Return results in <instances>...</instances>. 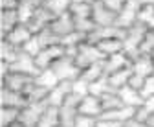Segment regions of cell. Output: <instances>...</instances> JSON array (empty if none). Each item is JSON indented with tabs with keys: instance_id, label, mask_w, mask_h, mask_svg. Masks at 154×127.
<instances>
[{
	"instance_id": "6da1fadb",
	"label": "cell",
	"mask_w": 154,
	"mask_h": 127,
	"mask_svg": "<svg viewBox=\"0 0 154 127\" xmlns=\"http://www.w3.org/2000/svg\"><path fill=\"white\" fill-rule=\"evenodd\" d=\"M147 26H143L141 22H136L132 28L125 30V37H123V52L130 59H136L140 56V46L145 39V33H147Z\"/></svg>"
},
{
	"instance_id": "7a4b0ae2",
	"label": "cell",
	"mask_w": 154,
	"mask_h": 127,
	"mask_svg": "<svg viewBox=\"0 0 154 127\" xmlns=\"http://www.w3.org/2000/svg\"><path fill=\"white\" fill-rule=\"evenodd\" d=\"M130 70H132V76H130V83L128 85L136 87V88H141V85L145 83V79L154 74L152 57L150 56H138L136 59H132Z\"/></svg>"
},
{
	"instance_id": "3957f363",
	"label": "cell",
	"mask_w": 154,
	"mask_h": 127,
	"mask_svg": "<svg viewBox=\"0 0 154 127\" xmlns=\"http://www.w3.org/2000/svg\"><path fill=\"white\" fill-rule=\"evenodd\" d=\"M72 57L75 59L77 66H79L81 70L86 68V66H90V65H94V63H99V61L105 59L103 52L97 48V44H94L90 41H85L83 44L77 46L75 48V53H73Z\"/></svg>"
},
{
	"instance_id": "277c9868",
	"label": "cell",
	"mask_w": 154,
	"mask_h": 127,
	"mask_svg": "<svg viewBox=\"0 0 154 127\" xmlns=\"http://www.w3.org/2000/svg\"><path fill=\"white\" fill-rule=\"evenodd\" d=\"M140 8H141V2L140 0H128V2L125 4V8L118 13V17H116V24L121 30H128L132 28L134 24L138 22V13H140Z\"/></svg>"
},
{
	"instance_id": "5b68a950",
	"label": "cell",
	"mask_w": 154,
	"mask_h": 127,
	"mask_svg": "<svg viewBox=\"0 0 154 127\" xmlns=\"http://www.w3.org/2000/svg\"><path fill=\"white\" fill-rule=\"evenodd\" d=\"M50 105L44 101H31L28 103L24 109H20V116H18V120H20L26 127H35L38 123V120L42 118V114L46 113V109Z\"/></svg>"
},
{
	"instance_id": "8992f818",
	"label": "cell",
	"mask_w": 154,
	"mask_h": 127,
	"mask_svg": "<svg viewBox=\"0 0 154 127\" xmlns=\"http://www.w3.org/2000/svg\"><path fill=\"white\" fill-rule=\"evenodd\" d=\"M51 68L55 70V74L59 76L61 81H73L81 76V68L77 66L75 59L70 57V56H63Z\"/></svg>"
},
{
	"instance_id": "52a82bcc",
	"label": "cell",
	"mask_w": 154,
	"mask_h": 127,
	"mask_svg": "<svg viewBox=\"0 0 154 127\" xmlns=\"http://www.w3.org/2000/svg\"><path fill=\"white\" fill-rule=\"evenodd\" d=\"M35 83L33 76H26V74H18V72H9L8 76L0 78V87H6L15 92H26V90Z\"/></svg>"
},
{
	"instance_id": "ba28073f",
	"label": "cell",
	"mask_w": 154,
	"mask_h": 127,
	"mask_svg": "<svg viewBox=\"0 0 154 127\" xmlns=\"http://www.w3.org/2000/svg\"><path fill=\"white\" fill-rule=\"evenodd\" d=\"M83 98L75 96V94H70L66 98V101L59 107V116H61V125H66V127H73V122L75 118L79 116V103H81Z\"/></svg>"
},
{
	"instance_id": "9c48e42d",
	"label": "cell",
	"mask_w": 154,
	"mask_h": 127,
	"mask_svg": "<svg viewBox=\"0 0 154 127\" xmlns=\"http://www.w3.org/2000/svg\"><path fill=\"white\" fill-rule=\"evenodd\" d=\"M63 56H66L64 46L63 44H53V46H48V48L41 50V53L35 57V61H37V66L42 70V68H51Z\"/></svg>"
},
{
	"instance_id": "30bf717a",
	"label": "cell",
	"mask_w": 154,
	"mask_h": 127,
	"mask_svg": "<svg viewBox=\"0 0 154 127\" xmlns=\"http://www.w3.org/2000/svg\"><path fill=\"white\" fill-rule=\"evenodd\" d=\"M11 72H18V74H26V76H37L41 68L37 66V61L35 57L28 56V53L20 52V56H18L13 63H11Z\"/></svg>"
},
{
	"instance_id": "8fae6325",
	"label": "cell",
	"mask_w": 154,
	"mask_h": 127,
	"mask_svg": "<svg viewBox=\"0 0 154 127\" xmlns=\"http://www.w3.org/2000/svg\"><path fill=\"white\" fill-rule=\"evenodd\" d=\"M125 37V30L118 26H95V30L88 35V41L97 44L106 39H123Z\"/></svg>"
},
{
	"instance_id": "7c38bea8",
	"label": "cell",
	"mask_w": 154,
	"mask_h": 127,
	"mask_svg": "<svg viewBox=\"0 0 154 127\" xmlns=\"http://www.w3.org/2000/svg\"><path fill=\"white\" fill-rule=\"evenodd\" d=\"M72 94V81H61L57 87H53L50 92H48V96H46V103L50 105V107H57L59 109L64 101H66V98Z\"/></svg>"
},
{
	"instance_id": "4fadbf2b",
	"label": "cell",
	"mask_w": 154,
	"mask_h": 127,
	"mask_svg": "<svg viewBox=\"0 0 154 127\" xmlns=\"http://www.w3.org/2000/svg\"><path fill=\"white\" fill-rule=\"evenodd\" d=\"M33 35H35V33L29 30V26L20 22L18 26H15L8 35H4L2 39H6L8 43H11V44H15L17 48H20V50H22V46H24V44L33 37Z\"/></svg>"
},
{
	"instance_id": "5bb4252c",
	"label": "cell",
	"mask_w": 154,
	"mask_h": 127,
	"mask_svg": "<svg viewBox=\"0 0 154 127\" xmlns=\"http://www.w3.org/2000/svg\"><path fill=\"white\" fill-rule=\"evenodd\" d=\"M116 17L118 15L110 11L103 2H97L92 6V21L95 22V26H114Z\"/></svg>"
},
{
	"instance_id": "9a60e30c",
	"label": "cell",
	"mask_w": 154,
	"mask_h": 127,
	"mask_svg": "<svg viewBox=\"0 0 154 127\" xmlns=\"http://www.w3.org/2000/svg\"><path fill=\"white\" fill-rule=\"evenodd\" d=\"M53 21H55V15L50 13V11L42 6L41 9H37V13L31 17V21L28 22V26H29V30H31L33 33H38V31L50 28Z\"/></svg>"
},
{
	"instance_id": "2e32d148",
	"label": "cell",
	"mask_w": 154,
	"mask_h": 127,
	"mask_svg": "<svg viewBox=\"0 0 154 127\" xmlns=\"http://www.w3.org/2000/svg\"><path fill=\"white\" fill-rule=\"evenodd\" d=\"M0 100H2V107H13V109H24L29 101L26 94L22 92H15L6 87H0Z\"/></svg>"
},
{
	"instance_id": "e0dca14e",
	"label": "cell",
	"mask_w": 154,
	"mask_h": 127,
	"mask_svg": "<svg viewBox=\"0 0 154 127\" xmlns=\"http://www.w3.org/2000/svg\"><path fill=\"white\" fill-rule=\"evenodd\" d=\"M132 65V59L127 56L125 52H118V53H112V56L105 57V74H114L118 70L128 68Z\"/></svg>"
},
{
	"instance_id": "ac0fdd59",
	"label": "cell",
	"mask_w": 154,
	"mask_h": 127,
	"mask_svg": "<svg viewBox=\"0 0 154 127\" xmlns=\"http://www.w3.org/2000/svg\"><path fill=\"white\" fill-rule=\"evenodd\" d=\"M50 30H51L55 35H59L61 39L64 37V35H68V33L75 31V22H73V17L70 15V11H68V13H64V15L55 17V21L51 22Z\"/></svg>"
},
{
	"instance_id": "d6986e66",
	"label": "cell",
	"mask_w": 154,
	"mask_h": 127,
	"mask_svg": "<svg viewBox=\"0 0 154 127\" xmlns=\"http://www.w3.org/2000/svg\"><path fill=\"white\" fill-rule=\"evenodd\" d=\"M118 94H119L123 105H127V107H136V109H138V107H141L143 101H145V98H143L141 92H140V88L132 87V85L121 87V88L118 90Z\"/></svg>"
},
{
	"instance_id": "ffe728a7",
	"label": "cell",
	"mask_w": 154,
	"mask_h": 127,
	"mask_svg": "<svg viewBox=\"0 0 154 127\" xmlns=\"http://www.w3.org/2000/svg\"><path fill=\"white\" fill-rule=\"evenodd\" d=\"M79 114H86V116H94V118H101L103 114V105L101 100L97 96H85L79 103Z\"/></svg>"
},
{
	"instance_id": "44dd1931",
	"label": "cell",
	"mask_w": 154,
	"mask_h": 127,
	"mask_svg": "<svg viewBox=\"0 0 154 127\" xmlns=\"http://www.w3.org/2000/svg\"><path fill=\"white\" fill-rule=\"evenodd\" d=\"M44 6V0H20V4L17 8L18 19L22 24H28L31 21V17L37 13V9H41Z\"/></svg>"
},
{
	"instance_id": "7402d4cb",
	"label": "cell",
	"mask_w": 154,
	"mask_h": 127,
	"mask_svg": "<svg viewBox=\"0 0 154 127\" xmlns=\"http://www.w3.org/2000/svg\"><path fill=\"white\" fill-rule=\"evenodd\" d=\"M134 116H136V107H127V105H121L118 109H110V111H105L101 114V118H108V120H114V122H119V123H127L130 122Z\"/></svg>"
},
{
	"instance_id": "603a6c76",
	"label": "cell",
	"mask_w": 154,
	"mask_h": 127,
	"mask_svg": "<svg viewBox=\"0 0 154 127\" xmlns=\"http://www.w3.org/2000/svg\"><path fill=\"white\" fill-rule=\"evenodd\" d=\"M35 83H37L38 87L46 88L48 92H50L53 87H57V85L61 83V79H59V76L55 74L53 68H42V70L35 76Z\"/></svg>"
},
{
	"instance_id": "cb8c5ba5",
	"label": "cell",
	"mask_w": 154,
	"mask_h": 127,
	"mask_svg": "<svg viewBox=\"0 0 154 127\" xmlns=\"http://www.w3.org/2000/svg\"><path fill=\"white\" fill-rule=\"evenodd\" d=\"M18 24H20V19H18L17 9H2V15H0V30H2V37L8 35Z\"/></svg>"
},
{
	"instance_id": "d4e9b609",
	"label": "cell",
	"mask_w": 154,
	"mask_h": 127,
	"mask_svg": "<svg viewBox=\"0 0 154 127\" xmlns=\"http://www.w3.org/2000/svg\"><path fill=\"white\" fill-rule=\"evenodd\" d=\"M130 76H132V70L130 66L128 68H123V70H118V72H114V74H108V83L114 90H119L121 87L128 85L130 83Z\"/></svg>"
},
{
	"instance_id": "484cf974",
	"label": "cell",
	"mask_w": 154,
	"mask_h": 127,
	"mask_svg": "<svg viewBox=\"0 0 154 127\" xmlns=\"http://www.w3.org/2000/svg\"><path fill=\"white\" fill-rule=\"evenodd\" d=\"M103 76H106V74H105V59L99 61V63H94V65H90V66H86V68H83L79 78H83V79H86L88 83H92V81L99 79V78H103Z\"/></svg>"
},
{
	"instance_id": "4316f807",
	"label": "cell",
	"mask_w": 154,
	"mask_h": 127,
	"mask_svg": "<svg viewBox=\"0 0 154 127\" xmlns=\"http://www.w3.org/2000/svg\"><path fill=\"white\" fill-rule=\"evenodd\" d=\"M61 125V116H59V109L57 107H48L42 118L38 120L35 127H59Z\"/></svg>"
},
{
	"instance_id": "83f0119b",
	"label": "cell",
	"mask_w": 154,
	"mask_h": 127,
	"mask_svg": "<svg viewBox=\"0 0 154 127\" xmlns=\"http://www.w3.org/2000/svg\"><path fill=\"white\" fill-rule=\"evenodd\" d=\"M20 48H17L15 44L8 43L6 39H2V43H0V61H6V63H13L18 56H20Z\"/></svg>"
},
{
	"instance_id": "f1b7e54d",
	"label": "cell",
	"mask_w": 154,
	"mask_h": 127,
	"mask_svg": "<svg viewBox=\"0 0 154 127\" xmlns=\"http://www.w3.org/2000/svg\"><path fill=\"white\" fill-rule=\"evenodd\" d=\"M72 4H73V0H44V8L50 13H53L55 17L68 13Z\"/></svg>"
},
{
	"instance_id": "f546056e",
	"label": "cell",
	"mask_w": 154,
	"mask_h": 127,
	"mask_svg": "<svg viewBox=\"0 0 154 127\" xmlns=\"http://www.w3.org/2000/svg\"><path fill=\"white\" fill-rule=\"evenodd\" d=\"M70 15L73 17V21H81V19H92V6L85 2H77L73 0V4L70 6Z\"/></svg>"
},
{
	"instance_id": "4dcf8cb0",
	"label": "cell",
	"mask_w": 154,
	"mask_h": 127,
	"mask_svg": "<svg viewBox=\"0 0 154 127\" xmlns=\"http://www.w3.org/2000/svg\"><path fill=\"white\" fill-rule=\"evenodd\" d=\"M97 48L103 52L105 57H108V56H112V53L123 52V39H106V41H101V43H97Z\"/></svg>"
},
{
	"instance_id": "1f68e13d",
	"label": "cell",
	"mask_w": 154,
	"mask_h": 127,
	"mask_svg": "<svg viewBox=\"0 0 154 127\" xmlns=\"http://www.w3.org/2000/svg\"><path fill=\"white\" fill-rule=\"evenodd\" d=\"M99 100H101V105H103V113L110 111V109H118V107L123 105V101H121V98L118 94V90H110V92L103 94Z\"/></svg>"
},
{
	"instance_id": "d6a6232c",
	"label": "cell",
	"mask_w": 154,
	"mask_h": 127,
	"mask_svg": "<svg viewBox=\"0 0 154 127\" xmlns=\"http://www.w3.org/2000/svg\"><path fill=\"white\" fill-rule=\"evenodd\" d=\"M110 90H114V88L110 87V83H108V78H106V76H103V78H99V79H95V81H92V83H90V94H92V96L101 98L103 94L110 92Z\"/></svg>"
},
{
	"instance_id": "836d02e7",
	"label": "cell",
	"mask_w": 154,
	"mask_h": 127,
	"mask_svg": "<svg viewBox=\"0 0 154 127\" xmlns=\"http://www.w3.org/2000/svg\"><path fill=\"white\" fill-rule=\"evenodd\" d=\"M138 22L147 26V30H154V6L141 4L140 13H138Z\"/></svg>"
},
{
	"instance_id": "e575fe53",
	"label": "cell",
	"mask_w": 154,
	"mask_h": 127,
	"mask_svg": "<svg viewBox=\"0 0 154 127\" xmlns=\"http://www.w3.org/2000/svg\"><path fill=\"white\" fill-rule=\"evenodd\" d=\"M18 116H20V109H13V107H2L0 109V118H2V123L0 127H8L9 123L17 122Z\"/></svg>"
},
{
	"instance_id": "d590c367",
	"label": "cell",
	"mask_w": 154,
	"mask_h": 127,
	"mask_svg": "<svg viewBox=\"0 0 154 127\" xmlns=\"http://www.w3.org/2000/svg\"><path fill=\"white\" fill-rule=\"evenodd\" d=\"M35 35L41 39L42 48H48V46H53V44H61V37H59V35H55L50 28H46V30H42V31H38V33H35Z\"/></svg>"
},
{
	"instance_id": "8d00e7d4",
	"label": "cell",
	"mask_w": 154,
	"mask_h": 127,
	"mask_svg": "<svg viewBox=\"0 0 154 127\" xmlns=\"http://www.w3.org/2000/svg\"><path fill=\"white\" fill-rule=\"evenodd\" d=\"M26 98H28V101L31 103V101H44L46 100V96H48V90L46 88H42V87H38L37 83H33L28 90H26Z\"/></svg>"
},
{
	"instance_id": "74e56055",
	"label": "cell",
	"mask_w": 154,
	"mask_h": 127,
	"mask_svg": "<svg viewBox=\"0 0 154 127\" xmlns=\"http://www.w3.org/2000/svg\"><path fill=\"white\" fill-rule=\"evenodd\" d=\"M72 94L79 96V98H85L90 94V83L83 78H77L72 81Z\"/></svg>"
},
{
	"instance_id": "f35d334b",
	"label": "cell",
	"mask_w": 154,
	"mask_h": 127,
	"mask_svg": "<svg viewBox=\"0 0 154 127\" xmlns=\"http://www.w3.org/2000/svg\"><path fill=\"white\" fill-rule=\"evenodd\" d=\"M41 50H44L42 48V44H41V39L37 37V35H33V37L22 46V52L24 53H28V56H31V57H37L38 53H41Z\"/></svg>"
},
{
	"instance_id": "ab89813d",
	"label": "cell",
	"mask_w": 154,
	"mask_h": 127,
	"mask_svg": "<svg viewBox=\"0 0 154 127\" xmlns=\"http://www.w3.org/2000/svg\"><path fill=\"white\" fill-rule=\"evenodd\" d=\"M152 53H154V30H149L140 46V56H152Z\"/></svg>"
},
{
	"instance_id": "60d3db41",
	"label": "cell",
	"mask_w": 154,
	"mask_h": 127,
	"mask_svg": "<svg viewBox=\"0 0 154 127\" xmlns=\"http://www.w3.org/2000/svg\"><path fill=\"white\" fill-rule=\"evenodd\" d=\"M97 120L94 116H86V114H79L73 122V127H97Z\"/></svg>"
},
{
	"instance_id": "b9f144b4",
	"label": "cell",
	"mask_w": 154,
	"mask_h": 127,
	"mask_svg": "<svg viewBox=\"0 0 154 127\" xmlns=\"http://www.w3.org/2000/svg\"><path fill=\"white\" fill-rule=\"evenodd\" d=\"M140 92H141L143 98H150V96H154V74L149 76V78L145 79V83H143L141 88H140Z\"/></svg>"
},
{
	"instance_id": "7bdbcfd3",
	"label": "cell",
	"mask_w": 154,
	"mask_h": 127,
	"mask_svg": "<svg viewBox=\"0 0 154 127\" xmlns=\"http://www.w3.org/2000/svg\"><path fill=\"white\" fill-rule=\"evenodd\" d=\"M101 2H103L110 11H114L116 15H118V13L125 8V4L128 2V0H101Z\"/></svg>"
},
{
	"instance_id": "ee69618b",
	"label": "cell",
	"mask_w": 154,
	"mask_h": 127,
	"mask_svg": "<svg viewBox=\"0 0 154 127\" xmlns=\"http://www.w3.org/2000/svg\"><path fill=\"white\" fill-rule=\"evenodd\" d=\"M97 127H123V123L114 122V120H108V118H99L97 120Z\"/></svg>"
},
{
	"instance_id": "f6af8a7d",
	"label": "cell",
	"mask_w": 154,
	"mask_h": 127,
	"mask_svg": "<svg viewBox=\"0 0 154 127\" xmlns=\"http://www.w3.org/2000/svg\"><path fill=\"white\" fill-rule=\"evenodd\" d=\"M18 4H20V0H2V9H17Z\"/></svg>"
},
{
	"instance_id": "bcb514c9",
	"label": "cell",
	"mask_w": 154,
	"mask_h": 127,
	"mask_svg": "<svg viewBox=\"0 0 154 127\" xmlns=\"http://www.w3.org/2000/svg\"><path fill=\"white\" fill-rule=\"evenodd\" d=\"M125 125H127V127H149L147 123H143V122H138V120H134V118H132L130 122H127Z\"/></svg>"
},
{
	"instance_id": "7dc6e473",
	"label": "cell",
	"mask_w": 154,
	"mask_h": 127,
	"mask_svg": "<svg viewBox=\"0 0 154 127\" xmlns=\"http://www.w3.org/2000/svg\"><path fill=\"white\" fill-rule=\"evenodd\" d=\"M8 127H26V125H24V123H22L20 120H17V122H13V123H9Z\"/></svg>"
},
{
	"instance_id": "c3c4849f",
	"label": "cell",
	"mask_w": 154,
	"mask_h": 127,
	"mask_svg": "<svg viewBox=\"0 0 154 127\" xmlns=\"http://www.w3.org/2000/svg\"><path fill=\"white\" fill-rule=\"evenodd\" d=\"M141 4H145V6H154V0H140Z\"/></svg>"
},
{
	"instance_id": "681fc988",
	"label": "cell",
	"mask_w": 154,
	"mask_h": 127,
	"mask_svg": "<svg viewBox=\"0 0 154 127\" xmlns=\"http://www.w3.org/2000/svg\"><path fill=\"white\" fill-rule=\"evenodd\" d=\"M147 125H149V127H154V114H152V116L147 120Z\"/></svg>"
},
{
	"instance_id": "f907efd6",
	"label": "cell",
	"mask_w": 154,
	"mask_h": 127,
	"mask_svg": "<svg viewBox=\"0 0 154 127\" xmlns=\"http://www.w3.org/2000/svg\"><path fill=\"white\" fill-rule=\"evenodd\" d=\"M150 57H152V65H154V53H152V56H150Z\"/></svg>"
},
{
	"instance_id": "816d5d0a",
	"label": "cell",
	"mask_w": 154,
	"mask_h": 127,
	"mask_svg": "<svg viewBox=\"0 0 154 127\" xmlns=\"http://www.w3.org/2000/svg\"><path fill=\"white\" fill-rule=\"evenodd\" d=\"M59 127H66V125H59Z\"/></svg>"
},
{
	"instance_id": "f5cc1de1",
	"label": "cell",
	"mask_w": 154,
	"mask_h": 127,
	"mask_svg": "<svg viewBox=\"0 0 154 127\" xmlns=\"http://www.w3.org/2000/svg\"><path fill=\"white\" fill-rule=\"evenodd\" d=\"M123 127H127V125H123Z\"/></svg>"
}]
</instances>
